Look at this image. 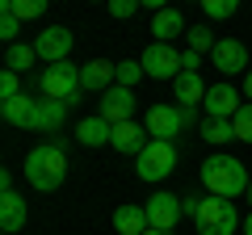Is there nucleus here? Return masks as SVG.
<instances>
[{
	"mask_svg": "<svg viewBox=\"0 0 252 235\" xmlns=\"http://www.w3.org/2000/svg\"><path fill=\"white\" fill-rule=\"evenodd\" d=\"M198 176H202V185H206V193H215V198H240L252 185L248 168H244L235 155H206Z\"/></svg>",
	"mask_w": 252,
	"mask_h": 235,
	"instance_id": "obj_1",
	"label": "nucleus"
},
{
	"mask_svg": "<svg viewBox=\"0 0 252 235\" xmlns=\"http://www.w3.org/2000/svg\"><path fill=\"white\" fill-rule=\"evenodd\" d=\"M185 214L193 218L198 235H235V227H240V214H235L231 198H215V193L185 202Z\"/></svg>",
	"mask_w": 252,
	"mask_h": 235,
	"instance_id": "obj_2",
	"label": "nucleus"
},
{
	"mask_svg": "<svg viewBox=\"0 0 252 235\" xmlns=\"http://www.w3.org/2000/svg\"><path fill=\"white\" fill-rule=\"evenodd\" d=\"M63 176H67V155H63V143H38L34 151L26 155V181L34 185L38 193L59 189Z\"/></svg>",
	"mask_w": 252,
	"mask_h": 235,
	"instance_id": "obj_3",
	"label": "nucleus"
},
{
	"mask_svg": "<svg viewBox=\"0 0 252 235\" xmlns=\"http://www.w3.org/2000/svg\"><path fill=\"white\" fill-rule=\"evenodd\" d=\"M38 88H42V97H55V101H67V105H76L80 101V67L72 63V59H63V63H46L42 72H38Z\"/></svg>",
	"mask_w": 252,
	"mask_h": 235,
	"instance_id": "obj_4",
	"label": "nucleus"
},
{
	"mask_svg": "<svg viewBox=\"0 0 252 235\" xmlns=\"http://www.w3.org/2000/svg\"><path fill=\"white\" fill-rule=\"evenodd\" d=\"M177 160H181L177 143H168V139H152V143L135 155V172L143 176V181H164V176L177 168Z\"/></svg>",
	"mask_w": 252,
	"mask_h": 235,
	"instance_id": "obj_5",
	"label": "nucleus"
},
{
	"mask_svg": "<svg viewBox=\"0 0 252 235\" xmlns=\"http://www.w3.org/2000/svg\"><path fill=\"white\" fill-rule=\"evenodd\" d=\"M143 126H147L152 139H168L172 143L185 126H193V109H185V105H152Z\"/></svg>",
	"mask_w": 252,
	"mask_h": 235,
	"instance_id": "obj_6",
	"label": "nucleus"
},
{
	"mask_svg": "<svg viewBox=\"0 0 252 235\" xmlns=\"http://www.w3.org/2000/svg\"><path fill=\"white\" fill-rule=\"evenodd\" d=\"M139 63L152 80H177L185 67H181V51H172V42H152L143 55H139Z\"/></svg>",
	"mask_w": 252,
	"mask_h": 235,
	"instance_id": "obj_7",
	"label": "nucleus"
},
{
	"mask_svg": "<svg viewBox=\"0 0 252 235\" xmlns=\"http://www.w3.org/2000/svg\"><path fill=\"white\" fill-rule=\"evenodd\" d=\"M143 210H147V223L152 227H160V231H172V227L181 223V214H185V202L177 198V193H152V198L143 202Z\"/></svg>",
	"mask_w": 252,
	"mask_h": 235,
	"instance_id": "obj_8",
	"label": "nucleus"
},
{
	"mask_svg": "<svg viewBox=\"0 0 252 235\" xmlns=\"http://www.w3.org/2000/svg\"><path fill=\"white\" fill-rule=\"evenodd\" d=\"M72 42H76L72 29H63V26H46L42 34L34 38V51H38V59H42V63H63V59L72 55Z\"/></svg>",
	"mask_w": 252,
	"mask_h": 235,
	"instance_id": "obj_9",
	"label": "nucleus"
},
{
	"mask_svg": "<svg viewBox=\"0 0 252 235\" xmlns=\"http://www.w3.org/2000/svg\"><path fill=\"white\" fill-rule=\"evenodd\" d=\"M97 114L105 118V122H130V114H135V92L130 88H122V84H114V88H105L101 92V101H97Z\"/></svg>",
	"mask_w": 252,
	"mask_h": 235,
	"instance_id": "obj_10",
	"label": "nucleus"
},
{
	"mask_svg": "<svg viewBox=\"0 0 252 235\" xmlns=\"http://www.w3.org/2000/svg\"><path fill=\"white\" fill-rule=\"evenodd\" d=\"M210 63H215L223 76L248 72V46H244V42H235V38H219V42H215V51H210Z\"/></svg>",
	"mask_w": 252,
	"mask_h": 235,
	"instance_id": "obj_11",
	"label": "nucleus"
},
{
	"mask_svg": "<svg viewBox=\"0 0 252 235\" xmlns=\"http://www.w3.org/2000/svg\"><path fill=\"white\" fill-rule=\"evenodd\" d=\"M202 105H206V118H235L240 114V92L231 88V84H215V88H206V101H202Z\"/></svg>",
	"mask_w": 252,
	"mask_h": 235,
	"instance_id": "obj_12",
	"label": "nucleus"
},
{
	"mask_svg": "<svg viewBox=\"0 0 252 235\" xmlns=\"http://www.w3.org/2000/svg\"><path fill=\"white\" fill-rule=\"evenodd\" d=\"M114 76H118V63H109V59H89V63L80 67V88L84 92H105V88H114Z\"/></svg>",
	"mask_w": 252,
	"mask_h": 235,
	"instance_id": "obj_13",
	"label": "nucleus"
},
{
	"mask_svg": "<svg viewBox=\"0 0 252 235\" xmlns=\"http://www.w3.org/2000/svg\"><path fill=\"white\" fill-rule=\"evenodd\" d=\"M34 114H38V101L30 97V92L0 101V118H4L9 126H17V130H30V126H34Z\"/></svg>",
	"mask_w": 252,
	"mask_h": 235,
	"instance_id": "obj_14",
	"label": "nucleus"
},
{
	"mask_svg": "<svg viewBox=\"0 0 252 235\" xmlns=\"http://www.w3.org/2000/svg\"><path fill=\"white\" fill-rule=\"evenodd\" d=\"M67 101H55V97H42L38 101V114H34V126L30 130H38V135H55V130L67 122Z\"/></svg>",
	"mask_w": 252,
	"mask_h": 235,
	"instance_id": "obj_15",
	"label": "nucleus"
},
{
	"mask_svg": "<svg viewBox=\"0 0 252 235\" xmlns=\"http://www.w3.org/2000/svg\"><path fill=\"white\" fill-rule=\"evenodd\" d=\"M147 143H152L147 126H135V122H118V126H114V139H109V147L122 151V155H139Z\"/></svg>",
	"mask_w": 252,
	"mask_h": 235,
	"instance_id": "obj_16",
	"label": "nucleus"
},
{
	"mask_svg": "<svg viewBox=\"0 0 252 235\" xmlns=\"http://www.w3.org/2000/svg\"><path fill=\"white\" fill-rule=\"evenodd\" d=\"M172 97H177V105L198 109L202 101H206V84H202V76L198 72H181L177 80H172Z\"/></svg>",
	"mask_w": 252,
	"mask_h": 235,
	"instance_id": "obj_17",
	"label": "nucleus"
},
{
	"mask_svg": "<svg viewBox=\"0 0 252 235\" xmlns=\"http://www.w3.org/2000/svg\"><path fill=\"white\" fill-rule=\"evenodd\" d=\"M109 139H114V122H105V118H84L80 126H76V143L80 147H109Z\"/></svg>",
	"mask_w": 252,
	"mask_h": 235,
	"instance_id": "obj_18",
	"label": "nucleus"
},
{
	"mask_svg": "<svg viewBox=\"0 0 252 235\" xmlns=\"http://www.w3.org/2000/svg\"><path fill=\"white\" fill-rule=\"evenodd\" d=\"M26 227V198L21 193H0V231L17 235Z\"/></svg>",
	"mask_w": 252,
	"mask_h": 235,
	"instance_id": "obj_19",
	"label": "nucleus"
},
{
	"mask_svg": "<svg viewBox=\"0 0 252 235\" xmlns=\"http://www.w3.org/2000/svg\"><path fill=\"white\" fill-rule=\"evenodd\" d=\"M147 210L143 206H130V202H126V206H118L114 210V231L118 235H143L147 231Z\"/></svg>",
	"mask_w": 252,
	"mask_h": 235,
	"instance_id": "obj_20",
	"label": "nucleus"
},
{
	"mask_svg": "<svg viewBox=\"0 0 252 235\" xmlns=\"http://www.w3.org/2000/svg\"><path fill=\"white\" fill-rule=\"evenodd\" d=\"M152 34H156V42H172L177 34H185V17H181V9H160L152 17Z\"/></svg>",
	"mask_w": 252,
	"mask_h": 235,
	"instance_id": "obj_21",
	"label": "nucleus"
},
{
	"mask_svg": "<svg viewBox=\"0 0 252 235\" xmlns=\"http://www.w3.org/2000/svg\"><path fill=\"white\" fill-rule=\"evenodd\" d=\"M4 63H9V72H17V76H26L30 67L38 63V51H34V42H13L9 46V55H4Z\"/></svg>",
	"mask_w": 252,
	"mask_h": 235,
	"instance_id": "obj_22",
	"label": "nucleus"
},
{
	"mask_svg": "<svg viewBox=\"0 0 252 235\" xmlns=\"http://www.w3.org/2000/svg\"><path fill=\"white\" fill-rule=\"evenodd\" d=\"M51 9V0H0V13H13L21 21H34Z\"/></svg>",
	"mask_w": 252,
	"mask_h": 235,
	"instance_id": "obj_23",
	"label": "nucleus"
},
{
	"mask_svg": "<svg viewBox=\"0 0 252 235\" xmlns=\"http://www.w3.org/2000/svg\"><path fill=\"white\" fill-rule=\"evenodd\" d=\"M202 139H206V143H215V147L231 143V139H235L231 118H206V122H202Z\"/></svg>",
	"mask_w": 252,
	"mask_h": 235,
	"instance_id": "obj_24",
	"label": "nucleus"
},
{
	"mask_svg": "<svg viewBox=\"0 0 252 235\" xmlns=\"http://www.w3.org/2000/svg\"><path fill=\"white\" fill-rule=\"evenodd\" d=\"M185 38H189V51H198V55H210L215 51V29L210 26H193V29H185Z\"/></svg>",
	"mask_w": 252,
	"mask_h": 235,
	"instance_id": "obj_25",
	"label": "nucleus"
},
{
	"mask_svg": "<svg viewBox=\"0 0 252 235\" xmlns=\"http://www.w3.org/2000/svg\"><path fill=\"white\" fill-rule=\"evenodd\" d=\"M143 63H139V59H122V63H118V76H114V84H122V88H135L139 80H143Z\"/></svg>",
	"mask_w": 252,
	"mask_h": 235,
	"instance_id": "obj_26",
	"label": "nucleus"
},
{
	"mask_svg": "<svg viewBox=\"0 0 252 235\" xmlns=\"http://www.w3.org/2000/svg\"><path fill=\"white\" fill-rule=\"evenodd\" d=\"M198 4H202V13H206L210 21H227L235 9H240V0H198Z\"/></svg>",
	"mask_w": 252,
	"mask_h": 235,
	"instance_id": "obj_27",
	"label": "nucleus"
},
{
	"mask_svg": "<svg viewBox=\"0 0 252 235\" xmlns=\"http://www.w3.org/2000/svg\"><path fill=\"white\" fill-rule=\"evenodd\" d=\"M231 126H235V139H240V143H252V101L240 105V114L231 118Z\"/></svg>",
	"mask_w": 252,
	"mask_h": 235,
	"instance_id": "obj_28",
	"label": "nucleus"
},
{
	"mask_svg": "<svg viewBox=\"0 0 252 235\" xmlns=\"http://www.w3.org/2000/svg\"><path fill=\"white\" fill-rule=\"evenodd\" d=\"M105 9H109V17H118V21H130L139 9H143V0H109Z\"/></svg>",
	"mask_w": 252,
	"mask_h": 235,
	"instance_id": "obj_29",
	"label": "nucleus"
},
{
	"mask_svg": "<svg viewBox=\"0 0 252 235\" xmlns=\"http://www.w3.org/2000/svg\"><path fill=\"white\" fill-rule=\"evenodd\" d=\"M9 97H21V76L17 72H0V101H9Z\"/></svg>",
	"mask_w": 252,
	"mask_h": 235,
	"instance_id": "obj_30",
	"label": "nucleus"
},
{
	"mask_svg": "<svg viewBox=\"0 0 252 235\" xmlns=\"http://www.w3.org/2000/svg\"><path fill=\"white\" fill-rule=\"evenodd\" d=\"M17 29H21V17H13V13H0V38L4 42H17Z\"/></svg>",
	"mask_w": 252,
	"mask_h": 235,
	"instance_id": "obj_31",
	"label": "nucleus"
},
{
	"mask_svg": "<svg viewBox=\"0 0 252 235\" xmlns=\"http://www.w3.org/2000/svg\"><path fill=\"white\" fill-rule=\"evenodd\" d=\"M181 67H185V72H198V67H202V55L198 51H185V55H181Z\"/></svg>",
	"mask_w": 252,
	"mask_h": 235,
	"instance_id": "obj_32",
	"label": "nucleus"
},
{
	"mask_svg": "<svg viewBox=\"0 0 252 235\" xmlns=\"http://www.w3.org/2000/svg\"><path fill=\"white\" fill-rule=\"evenodd\" d=\"M0 193H13V172H9V168L0 172Z\"/></svg>",
	"mask_w": 252,
	"mask_h": 235,
	"instance_id": "obj_33",
	"label": "nucleus"
},
{
	"mask_svg": "<svg viewBox=\"0 0 252 235\" xmlns=\"http://www.w3.org/2000/svg\"><path fill=\"white\" fill-rule=\"evenodd\" d=\"M143 9H152V13H160V9H168V0H143Z\"/></svg>",
	"mask_w": 252,
	"mask_h": 235,
	"instance_id": "obj_34",
	"label": "nucleus"
},
{
	"mask_svg": "<svg viewBox=\"0 0 252 235\" xmlns=\"http://www.w3.org/2000/svg\"><path fill=\"white\" fill-rule=\"evenodd\" d=\"M244 97L252 101V67H248V76H244Z\"/></svg>",
	"mask_w": 252,
	"mask_h": 235,
	"instance_id": "obj_35",
	"label": "nucleus"
},
{
	"mask_svg": "<svg viewBox=\"0 0 252 235\" xmlns=\"http://www.w3.org/2000/svg\"><path fill=\"white\" fill-rule=\"evenodd\" d=\"M143 235H172V231H160V227H147Z\"/></svg>",
	"mask_w": 252,
	"mask_h": 235,
	"instance_id": "obj_36",
	"label": "nucleus"
},
{
	"mask_svg": "<svg viewBox=\"0 0 252 235\" xmlns=\"http://www.w3.org/2000/svg\"><path fill=\"white\" fill-rule=\"evenodd\" d=\"M244 235H252V214H248V218H244Z\"/></svg>",
	"mask_w": 252,
	"mask_h": 235,
	"instance_id": "obj_37",
	"label": "nucleus"
},
{
	"mask_svg": "<svg viewBox=\"0 0 252 235\" xmlns=\"http://www.w3.org/2000/svg\"><path fill=\"white\" fill-rule=\"evenodd\" d=\"M248 198H252V185H248Z\"/></svg>",
	"mask_w": 252,
	"mask_h": 235,
	"instance_id": "obj_38",
	"label": "nucleus"
},
{
	"mask_svg": "<svg viewBox=\"0 0 252 235\" xmlns=\"http://www.w3.org/2000/svg\"><path fill=\"white\" fill-rule=\"evenodd\" d=\"M105 4H109V0H105Z\"/></svg>",
	"mask_w": 252,
	"mask_h": 235,
	"instance_id": "obj_39",
	"label": "nucleus"
}]
</instances>
